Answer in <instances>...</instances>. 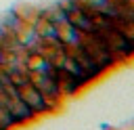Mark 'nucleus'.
<instances>
[{
  "label": "nucleus",
  "mask_w": 134,
  "mask_h": 130,
  "mask_svg": "<svg viewBox=\"0 0 134 130\" xmlns=\"http://www.w3.org/2000/svg\"><path fill=\"white\" fill-rule=\"evenodd\" d=\"M0 25H2L6 31H10V34H15V36H17V34L25 27V21L21 19V15H19V13H8Z\"/></svg>",
  "instance_id": "obj_2"
},
{
  "label": "nucleus",
  "mask_w": 134,
  "mask_h": 130,
  "mask_svg": "<svg viewBox=\"0 0 134 130\" xmlns=\"http://www.w3.org/2000/svg\"><path fill=\"white\" fill-rule=\"evenodd\" d=\"M6 73H8V78L15 82V86L19 88V94H21L23 103L31 109V113H44V111L50 109V105H48V101L44 99V94L31 84L27 71H25V73H23V71H6Z\"/></svg>",
  "instance_id": "obj_1"
}]
</instances>
